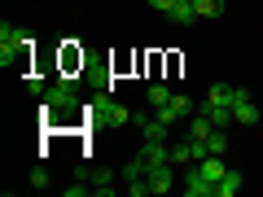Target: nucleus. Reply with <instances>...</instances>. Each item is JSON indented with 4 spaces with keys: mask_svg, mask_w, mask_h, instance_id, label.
Masks as SVG:
<instances>
[{
    "mask_svg": "<svg viewBox=\"0 0 263 197\" xmlns=\"http://www.w3.org/2000/svg\"><path fill=\"white\" fill-rule=\"evenodd\" d=\"M27 92H31V96H44V92H48V84H44L40 75H31V79H27Z\"/></svg>",
    "mask_w": 263,
    "mask_h": 197,
    "instance_id": "nucleus-17",
    "label": "nucleus"
},
{
    "mask_svg": "<svg viewBox=\"0 0 263 197\" xmlns=\"http://www.w3.org/2000/svg\"><path fill=\"white\" fill-rule=\"evenodd\" d=\"M171 96H176V92H171L167 84H149V105H154V110H162V105H167Z\"/></svg>",
    "mask_w": 263,
    "mask_h": 197,
    "instance_id": "nucleus-15",
    "label": "nucleus"
},
{
    "mask_svg": "<svg viewBox=\"0 0 263 197\" xmlns=\"http://www.w3.org/2000/svg\"><path fill=\"white\" fill-rule=\"evenodd\" d=\"M145 184H149V193H167V188H171V162L149 167V171H145Z\"/></svg>",
    "mask_w": 263,
    "mask_h": 197,
    "instance_id": "nucleus-7",
    "label": "nucleus"
},
{
    "mask_svg": "<svg viewBox=\"0 0 263 197\" xmlns=\"http://www.w3.org/2000/svg\"><path fill=\"white\" fill-rule=\"evenodd\" d=\"M171 5H176V0H149V9H162V13H167Z\"/></svg>",
    "mask_w": 263,
    "mask_h": 197,
    "instance_id": "nucleus-19",
    "label": "nucleus"
},
{
    "mask_svg": "<svg viewBox=\"0 0 263 197\" xmlns=\"http://www.w3.org/2000/svg\"><path fill=\"white\" fill-rule=\"evenodd\" d=\"M206 149H211V153H228V127H215V131H211V136H206Z\"/></svg>",
    "mask_w": 263,
    "mask_h": 197,
    "instance_id": "nucleus-14",
    "label": "nucleus"
},
{
    "mask_svg": "<svg viewBox=\"0 0 263 197\" xmlns=\"http://www.w3.org/2000/svg\"><path fill=\"white\" fill-rule=\"evenodd\" d=\"M70 84H75V79H57V84L44 92V110H75L79 101H75V88Z\"/></svg>",
    "mask_w": 263,
    "mask_h": 197,
    "instance_id": "nucleus-3",
    "label": "nucleus"
},
{
    "mask_svg": "<svg viewBox=\"0 0 263 197\" xmlns=\"http://www.w3.org/2000/svg\"><path fill=\"white\" fill-rule=\"evenodd\" d=\"M48 184H53V175H48L44 167H35V171H31V188H48Z\"/></svg>",
    "mask_w": 263,
    "mask_h": 197,
    "instance_id": "nucleus-16",
    "label": "nucleus"
},
{
    "mask_svg": "<svg viewBox=\"0 0 263 197\" xmlns=\"http://www.w3.org/2000/svg\"><path fill=\"white\" fill-rule=\"evenodd\" d=\"M259 114H263V110H254L250 92H246V88H237V96H233V119H237V123H246V127H254V123H263Z\"/></svg>",
    "mask_w": 263,
    "mask_h": 197,
    "instance_id": "nucleus-5",
    "label": "nucleus"
},
{
    "mask_svg": "<svg viewBox=\"0 0 263 197\" xmlns=\"http://www.w3.org/2000/svg\"><path fill=\"white\" fill-rule=\"evenodd\" d=\"M88 114H92V123H101V127H127L132 123V110L119 101H110V96H97L92 105H88Z\"/></svg>",
    "mask_w": 263,
    "mask_h": 197,
    "instance_id": "nucleus-2",
    "label": "nucleus"
},
{
    "mask_svg": "<svg viewBox=\"0 0 263 197\" xmlns=\"http://www.w3.org/2000/svg\"><path fill=\"white\" fill-rule=\"evenodd\" d=\"M31 44H35V40H31L27 31H18V27H9V22H5V27H0V66H5V70H9V66H18L22 53H31Z\"/></svg>",
    "mask_w": 263,
    "mask_h": 197,
    "instance_id": "nucleus-1",
    "label": "nucleus"
},
{
    "mask_svg": "<svg viewBox=\"0 0 263 197\" xmlns=\"http://www.w3.org/2000/svg\"><path fill=\"white\" fill-rule=\"evenodd\" d=\"M259 119H263V114H259Z\"/></svg>",
    "mask_w": 263,
    "mask_h": 197,
    "instance_id": "nucleus-20",
    "label": "nucleus"
},
{
    "mask_svg": "<svg viewBox=\"0 0 263 197\" xmlns=\"http://www.w3.org/2000/svg\"><path fill=\"white\" fill-rule=\"evenodd\" d=\"M211 131H215V119H211V114H202V110H197L193 119H189V136H197V141H206Z\"/></svg>",
    "mask_w": 263,
    "mask_h": 197,
    "instance_id": "nucleus-11",
    "label": "nucleus"
},
{
    "mask_svg": "<svg viewBox=\"0 0 263 197\" xmlns=\"http://www.w3.org/2000/svg\"><path fill=\"white\" fill-rule=\"evenodd\" d=\"M88 193V184H84V175L75 180V184H66V197H84Z\"/></svg>",
    "mask_w": 263,
    "mask_h": 197,
    "instance_id": "nucleus-18",
    "label": "nucleus"
},
{
    "mask_svg": "<svg viewBox=\"0 0 263 197\" xmlns=\"http://www.w3.org/2000/svg\"><path fill=\"white\" fill-rule=\"evenodd\" d=\"M193 9H197V18H219L224 13V0H193Z\"/></svg>",
    "mask_w": 263,
    "mask_h": 197,
    "instance_id": "nucleus-13",
    "label": "nucleus"
},
{
    "mask_svg": "<svg viewBox=\"0 0 263 197\" xmlns=\"http://www.w3.org/2000/svg\"><path fill=\"white\" fill-rule=\"evenodd\" d=\"M167 18H171V22H180V27H193V22H197V9H193V0H176V5L167 9Z\"/></svg>",
    "mask_w": 263,
    "mask_h": 197,
    "instance_id": "nucleus-9",
    "label": "nucleus"
},
{
    "mask_svg": "<svg viewBox=\"0 0 263 197\" xmlns=\"http://www.w3.org/2000/svg\"><path fill=\"white\" fill-rule=\"evenodd\" d=\"M154 114H158L162 123H180V119H193V114H197V105L189 101V96H171V101L162 105V110H154Z\"/></svg>",
    "mask_w": 263,
    "mask_h": 197,
    "instance_id": "nucleus-4",
    "label": "nucleus"
},
{
    "mask_svg": "<svg viewBox=\"0 0 263 197\" xmlns=\"http://www.w3.org/2000/svg\"><path fill=\"white\" fill-rule=\"evenodd\" d=\"M241 184H246L241 171H224V180L215 184V197H237V193H241Z\"/></svg>",
    "mask_w": 263,
    "mask_h": 197,
    "instance_id": "nucleus-10",
    "label": "nucleus"
},
{
    "mask_svg": "<svg viewBox=\"0 0 263 197\" xmlns=\"http://www.w3.org/2000/svg\"><path fill=\"white\" fill-rule=\"evenodd\" d=\"M233 96H237V88H233V84H211L206 105H228V110H233Z\"/></svg>",
    "mask_w": 263,
    "mask_h": 197,
    "instance_id": "nucleus-12",
    "label": "nucleus"
},
{
    "mask_svg": "<svg viewBox=\"0 0 263 197\" xmlns=\"http://www.w3.org/2000/svg\"><path fill=\"white\" fill-rule=\"evenodd\" d=\"M184 193H189V197H215V184L193 167V171H184Z\"/></svg>",
    "mask_w": 263,
    "mask_h": 197,
    "instance_id": "nucleus-6",
    "label": "nucleus"
},
{
    "mask_svg": "<svg viewBox=\"0 0 263 197\" xmlns=\"http://www.w3.org/2000/svg\"><path fill=\"white\" fill-rule=\"evenodd\" d=\"M197 171H202L211 184H219V180H224V171H228V167H224V153H206V158L197 162Z\"/></svg>",
    "mask_w": 263,
    "mask_h": 197,
    "instance_id": "nucleus-8",
    "label": "nucleus"
}]
</instances>
